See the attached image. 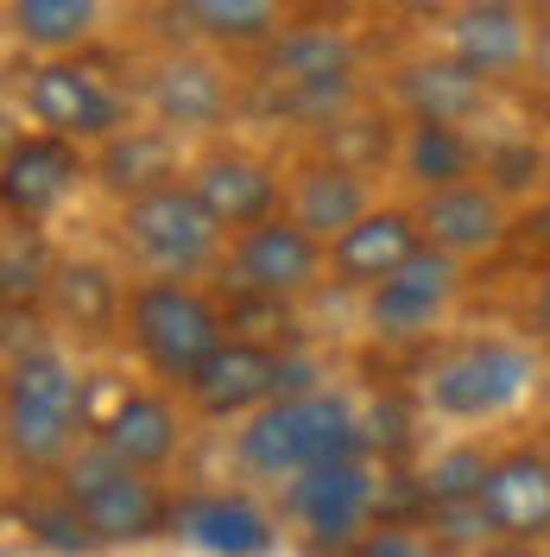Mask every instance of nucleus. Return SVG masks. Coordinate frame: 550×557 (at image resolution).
<instances>
[{
    "mask_svg": "<svg viewBox=\"0 0 550 557\" xmlns=\"http://www.w3.org/2000/svg\"><path fill=\"white\" fill-rule=\"evenodd\" d=\"M361 456V424L342 393H304V399H273L235 431V462L260 482H298L310 469L354 462Z\"/></svg>",
    "mask_w": 550,
    "mask_h": 557,
    "instance_id": "f257e3e1",
    "label": "nucleus"
},
{
    "mask_svg": "<svg viewBox=\"0 0 550 557\" xmlns=\"http://www.w3.org/2000/svg\"><path fill=\"white\" fill-rule=\"evenodd\" d=\"M83 431V381L64 355L26 348L7 361V456L20 469H70Z\"/></svg>",
    "mask_w": 550,
    "mask_h": 557,
    "instance_id": "f03ea898",
    "label": "nucleus"
},
{
    "mask_svg": "<svg viewBox=\"0 0 550 557\" xmlns=\"http://www.w3.org/2000/svg\"><path fill=\"white\" fill-rule=\"evenodd\" d=\"M127 336H134L139 361L159 381H177V386L197 381L209 368V355L228 343L222 311L197 285H177V278H146V285L127 292Z\"/></svg>",
    "mask_w": 550,
    "mask_h": 557,
    "instance_id": "7ed1b4c3",
    "label": "nucleus"
},
{
    "mask_svg": "<svg viewBox=\"0 0 550 557\" xmlns=\"http://www.w3.org/2000/svg\"><path fill=\"white\" fill-rule=\"evenodd\" d=\"M64 500H76V513L89 525V539H102V545H139V539H159L165 525H172V507L159 494L152 475H139V469H121L114 456L96 444L89 456H76L64 469Z\"/></svg>",
    "mask_w": 550,
    "mask_h": 557,
    "instance_id": "20e7f679",
    "label": "nucleus"
},
{
    "mask_svg": "<svg viewBox=\"0 0 550 557\" xmlns=\"http://www.w3.org/2000/svg\"><path fill=\"white\" fill-rule=\"evenodd\" d=\"M121 247H127L152 278L190 285V273L215 267L222 228H215L209 209L190 197V184H172V190H152V197H139V203H121Z\"/></svg>",
    "mask_w": 550,
    "mask_h": 557,
    "instance_id": "39448f33",
    "label": "nucleus"
},
{
    "mask_svg": "<svg viewBox=\"0 0 550 557\" xmlns=\"http://www.w3.org/2000/svg\"><path fill=\"white\" fill-rule=\"evenodd\" d=\"M532 381H538L532 348L500 343V336H482V343L449 348L443 361L430 368L424 399H430V412L462 418V424H482V418H500L507 406H518Z\"/></svg>",
    "mask_w": 550,
    "mask_h": 557,
    "instance_id": "423d86ee",
    "label": "nucleus"
},
{
    "mask_svg": "<svg viewBox=\"0 0 550 557\" xmlns=\"http://www.w3.org/2000/svg\"><path fill=\"white\" fill-rule=\"evenodd\" d=\"M26 108H33L38 127H51L58 139H114L127 134L121 127V89L96 76L89 64H70V58H51L26 76Z\"/></svg>",
    "mask_w": 550,
    "mask_h": 557,
    "instance_id": "0eeeda50",
    "label": "nucleus"
},
{
    "mask_svg": "<svg viewBox=\"0 0 550 557\" xmlns=\"http://www.w3.org/2000/svg\"><path fill=\"white\" fill-rule=\"evenodd\" d=\"M323 260H329V247L316 242L310 228H298L291 215H273V222L235 235V247H228L235 285L247 298H260V305H285V298L310 292L316 273H323Z\"/></svg>",
    "mask_w": 550,
    "mask_h": 557,
    "instance_id": "6e6552de",
    "label": "nucleus"
},
{
    "mask_svg": "<svg viewBox=\"0 0 550 557\" xmlns=\"http://www.w3.org/2000/svg\"><path fill=\"white\" fill-rule=\"evenodd\" d=\"M285 513L304 525L316 545H361L367 539V513H374V475L367 462H329L310 469L285 487Z\"/></svg>",
    "mask_w": 550,
    "mask_h": 557,
    "instance_id": "1a4fd4ad",
    "label": "nucleus"
},
{
    "mask_svg": "<svg viewBox=\"0 0 550 557\" xmlns=\"http://www.w3.org/2000/svg\"><path fill=\"white\" fill-rule=\"evenodd\" d=\"M184 184H190V197L209 209V222H215V228H235V235L273 222V209H278L273 165L253 159V152H241V146H215V152H203Z\"/></svg>",
    "mask_w": 550,
    "mask_h": 557,
    "instance_id": "9d476101",
    "label": "nucleus"
},
{
    "mask_svg": "<svg viewBox=\"0 0 550 557\" xmlns=\"http://www.w3.org/2000/svg\"><path fill=\"white\" fill-rule=\"evenodd\" d=\"M278 381H285V355H273L266 343H235L228 336L184 393L203 418H241L247 424L253 412H266L278 399Z\"/></svg>",
    "mask_w": 550,
    "mask_h": 557,
    "instance_id": "9b49d317",
    "label": "nucleus"
},
{
    "mask_svg": "<svg viewBox=\"0 0 550 557\" xmlns=\"http://www.w3.org/2000/svg\"><path fill=\"white\" fill-rule=\"evenodd\" d=\"M455 298V260L424 247L405 273H392L386 285L367 292V330L386 336V343H412V336H430V323L449 311Z\"/></svg>",
    "mask_w": 550,
    "mask_h": 557,
    "instance_id": "f8f14e48",
    "label": "nucleus"
},
{
    "mask_svg": "<svg viewBox=\"0 0 550 557\" xmlns=\"http://www.w3.org/2000/svg\"><path fill=\"white\" fill-rule=\"evenodd\" d=\"M482 513L500 539L538 545L550 539V450H507L493 456L482 487Z\"/></svg>",
    "mask_w": 550,
    "mask_h": 557,
    "instance_id": "ddd939ff",
    "label": "nucleus"
},
{
    "mask_svg": "<svg viewBox=\"0 0 550 557\" xmlns=\"http://www.w3.org/2000/svg\"><path fill=\"white\" fill-rule=\"evenodd\" d=\"M172 532L209 557H260L273 545V513L247 494H184L172 507Z\"/></svg>",
    "mask_w": 550,
    "mask_h": 557,
    "instance_id": "4468645a",
    "label": "nucleus"
},
{
    "mask_svg": "<svg viewBox=\"0 0 550 557\" xmlns=\"http://www.w3.org/2000/svg\"><path fill=\"white\" fill-rule=\"evenodd\" d=\"M417 253H424V228H417V209H374L361 228H348L342 242L329 247V267L342 285H386L392 273H405Z\"/></svg>",
    "mask_w": 550,
    "mask_h": 557,
    "instance_id": "2eb2a0df",
    "label": "nucleus"
},
{
    "mask_svg": "<svg viewBox=\"0 0 550 557\" xmlns=\"http://www.w3.org/2000/svg\"><path fill=\"white\" fill-rule=\"evenodd\" d=\"M417 228H424V247H437L449 260L493 253L507 242V209H500L493 184H455V190H437L417 203Z\"/></svg>",
    "mask_w": 550,
    "mask_h": 557,
    "instance_id": "dca6fc26",
    "label": "nucleus"
},
{
    "mask_svg": "<svg viewBox=\"0 0 550 557\" xmlns=\"http://www.w3.org/2000/svg\"><path fill=\"white\" fill-rule=\"evenodd\" d=\"M538 51V26H525L518 7H462L449 20V58L475 76H513Z\"/></svg>",
    "mask_w": 550,
    "mask_h": 557,
    "instance_id": "f3484780",
    "label": "nucleus"
},
{
    "mask_svg": "<svg viewBox=\"0 0 550 557\" xmlns=\"http://www.w3.org/2000/svg\"><path fill=\"white\" fill-rule=\"evenodd\" d=\"M76 177H83V159H76V146L58 134H33V139H13L7 146V209L13 215H45V209H58L76 190Z\"/></svg>",
    "mask_w": 550,
    "mask_h": 557,
    "instance_id": "a211bd4d",
    "label": "nucleus"
},
{
    "mask_svg": "<svg viewBox=\"0 0 550 557\" xmlns=\"http://www.w3.org/2000/svg\"><path fill=\"white\" fill-rule=\"evenodd\" d=\"M367 215H374V203H367V177L354 172V165L323 159V165H304L298 184H291V222L310 228L323 247H336L348 228H361Z\"/></svg>",
    "mask_w": 550,
    "mask_h": 557,
    "instance_id": "6ab92c4d",
    "label": "nucleus"
},
{
    "mask_svg": "<svg viewBox=\"0 0 550 557\" xmlns=\"http://www.w3.org/2000/svg\"><path fill=\"white\" fill-rule=\"evenodd\" d=\"M96 444H102L121 469H139V475H152V469H165L184 444V431H177V412L172 399H159V393H127L108 424L96 431Z\"/></svg>",
    "mask_w": 550,
    "mask_h": 557,
    "instance_id": "aec40b11",
    "label": "nucleus"
},
{
    "mask_svg": "<svg viewBox=\"0 0 550 557\" xmlns=\"http://www.w3.org/2000/svg\"><path fill=\"white\" fill-rule=\"evenodd\" d=\"M260 76L278 83L285 96L316 89V83H342V76H354V45H348L342 26H285L266 45V70Z\"/></svg>",
    "mask_w": 550,
    "mask_h": 557,
    "instance_id": "412c9836",
    "label": "nucleus"
},
{
    "mask_svg": "<svg viewBox=\"0 0 550 557\" xmlns=\"http://www.w3.org/2000/svg\"><path fill=\"white\" fill-rule=\"evenodd\" d=\"M146 102L165 127H215L228 114V83L209 58H165L146 83Z\"/></svg>",
    "mask_w": 550,
    "mask_h": 557,
    "instance_id": "4be33fe9",
    "label": "nucleus"
},
{
    "mask_svg": "<svg viewBox=\"0 0 550 557\" xmlns=\"http://www.w3.org/2000/svg\"><path fill=\"white\" fill-rule=\"evenodd\" d=\"M96 177H102L114 197H152V190H172L177 184V146L165 127H127V134H114L96 152Z\"/></svg>",
    "mask_w": 550,
    "mask_h": 557,
    "instance_id": "5701e85b",
    "label": "nucleus"
},
{
    "mask_svg": "<svg viewBox=\"0 0 550 557\" xmlns=\"http://www.w3.org/2000/svg\"><path fill=\"white\" fill-rule=\"evenodd\" d=\"M399 96L412 108V121H437V127H462L482 108V76L462 70L455 58H424L399 76Z\"/></svg>",
    "mask_w": 550,
    "mask_h": 557,
    "instance_id": "b1692460",
    "label": "nucleus"
},
{
    "mask_svg": "<svg viewBox=\"0 0 550 557\" xmlns=\"http://www.w3.org/2000/svg\"><path fill=\"white\" fill-rule=\"evenodd\" d=\"M399 165L424 197L437 190H455V184H475V139L462 127H437V121H412L405 139H399Z\"/></svg>",
    "mask_w": 550,
    "mask_h": 557,
    "instance_id": "393cba45",
    "label": "nucleus"
},
{
    "mask_svg": "<svg viewBox=\"0 0 550 557\" xmlns=\"http://www.w3.org/2000/svg\"><path fill=\"white\" fill-rule=\"evenodd\" d=\"M51 305L64 323L76 330H108L114 317L127 311V292H121V278L108 273L102 260H64V267H51Z\"/></svg>",
    "mask_w": 550,
    "mask_h": 557,
    "instance_id": "a878e982",
    "label": "nucleus"
},
{
    "mask_svg": "<svg viewBox=\"0 0 550 557\" xmlns=\"http://www.w3.org/2000/svg\"><path fill=\"white\" fill-rule=\"evenodd\" d=\"M7 20H13V33L26 38V45H38V51H70V45H83V38L96 33L102 7H96V0H13Z\"/></svg>",
    "mask_w": 550,
    "mask_h": 557,
    "instance_id": "bb28decb",
    "label": "nucleus"
},
{
    "mask_svg": "<svg viewBox=\"0 0 550 557\" xmlns=\"http://www.w3.org/2000/svg\"><path fill=\"white\" fill-rule=\"evenodd\" d=\"M184 20L215 45H273L285 26L278 7H266V0H190Z\"/></svg>",
    "mask_w": 550,
    "mask_h": 557,
    "instance_id": "cd10ccee",
    "label": "nucleus"
},
{
    "mask_svg": "<svg viewBox=\"0 0 550 557\" xmlns=\"http://www.w3.org/2000/svg\"><path fill=\"white\" fill-rule=\"evenodd\" d=\"M487 469H493V456H482L475 444H455L430 462V475H424V494H430V507H455V500H482L487 487Z\"/></svg>",
    "mask_w": 550,
    "mask_h": 557,
    "instance_id": "c85d7f7f",
    "label": "nucleus"
},
{
    "mask_svg": "<svg viewBox=\"0 0 550 557\" xmlns=\"http://www.w3.org/2000/svg\"><path fill=\"white\" fill-rule=\"evenodd\" d=\"M26 525H38V539L58 545V552H83V545H96L89 525H83V513H76V500H64V507H26Z\"/></svg>",
    "mask_w": 550,
    "mask_h": 557,
    "instance_id": "c756f323",
    "label": "nucleus"
},
{
    "mask_svg": "<svg viewBox=\"0 0 550 557\" xmlns=\"http://www.w3.org/2000/svg\"><path fill=\"white\" fill-rule=\"evenodd\" d=\"M45 260H38L33 242H20V228H13V242H7V305L20 311V298H33L38 285H45Z\"/></svg>",
    "mask_w": 550,
    "mask_h": 557,
    "instance_id": "7c9ffc66",
    "label": "nucleus"
},
{
    "mask_svg": "<svg viewBox=\"0 0 550 557\" xmlns=\"http://www.w3.org/2000/svg\"><path fill=\"white\" fill-rule=\"evenodd\" d=\"M354 557H437V552L417 539L412 525H374V532L354 545Z\"/></svg>",
    "mask_w": 550,
    "mask_h": 557,
    "instance_id": "2f4dec72",
    "label": "nucleus"
},
{
    "mask_svg": "<svg viewBox=\"0 0 550 557\" xmlns=\"http://www.w3.org/2000/svg\"><path fill=\"white\" fill-rule=\"evenodd\" d=\"M430 520L443 525V539H455V545H475V539H487V532H493V520L482 513V500H455V507H430Z\"/></svg>",
    "mask_w": 550,
    "mask_h": 557,
    "instance_id": "473e14b6",
    "label": "nucleus"
},
{
    "mask_svg": "<svg viewBox=\"0 0 550 557\" xmlns=\"http://www.w3.org/2000/svg\"><path fill=\"white\" fill-rule=\"evenodd\" d=\"M532 330L550 343V273L538 278V292H532Z\"/></svg>",
    "mask_w": 550,
    "mask_h": 557,
    "instance_id": "72a5a7b5",
    "label": "nucleus"
},
{
    "mask_svg": "<svg viewBox=\"0 0 550 557\" xmlns=\"http://www.w3.org/2000/svg\"><path fill=\"white\" fill-rule=\"evenodd\" d=\"M518 228H525V242H538V247L550 253V203H538L525 222H518Z\"/></svg>",
    "mask_w": 550,
    "mask_h": 557,
    "instance_id": "f704fd0d",
    "label": "nucleus"
},
{
    "mask_svg": "<svg viewBox=\"0 0 550 557\" xmlns=\"http://www.w3.org/2000/svg\"><path fill=\"white\" fill-rule=\"evenodd\" d=\"M475 557H538V552H525V545H487V552H475Z\"/></svg>",
    "mask_w": 550,
    "mask_h": 557,
    "instance_id": "c9c22d12",
    "label": "nucleus"
}]
</instances>
